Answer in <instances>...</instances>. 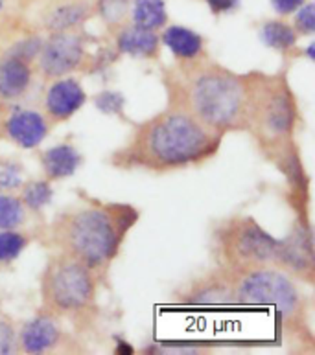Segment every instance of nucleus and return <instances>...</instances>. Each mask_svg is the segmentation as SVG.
<instances>
[{"instance_id":"f257e3e1","label":"nucleus","mask_w":315,"mask_h":355,"mask_svg":"<svg viewBox=\"0 0 315 355\" xmlns=\"http://www.w3.org/2000/svg\"><path fill=\"white\" fill-rule=\"evenodd\" d=\"M142 151L159 166H181L201 159L212 148L205 123L185 112L157 118L142 133Z\"/></svg>"},{"instance_id":"f03ea898","label":"nucleus","mask_w":315,"mask_h":355,"mask_svg":"<svg viewBox=\"0 0 315 355\" xmlns=\"http://www.w3.org/2000/svg\"><path fill=\"white\" fill-rule=\"evenodd\" d=\"M190 107L207 128H235L247 114V89L229 72L209 70L190 85Z\"/></svg>"},{"instance_id":"7ed1b4c3","label":"nucleus","mask_w":315,"mask_h":355,"mask_svg":"<svg viewBox=\"0 0 315 355\" xmlns=\"http://www.w3.org/2000/svg\"><path fill=\"white\" fill-rule=\"evenodd\" d=\"M65 241L76 260L96 267L111 260L118 249L117 221L100 208H87L74 214L67 223Z\"/></svg>"},{"instance_id":"20e7f679","label":"nucleus","mask_w":315,"mask_h":355,"mask_svg":"<svg viewBox=\"0 0 315 355\" xmlns=\"http://www.w3.org/2000/svg\"><path fill=\"white\" fill-rule=\"evenodd\" d=\"M247 112H251L260 137L269 142L284 138L295 122V107L288 85L282 81H269L260 87L257 98L247 94Z\"/></svg>"},{"instance_id":"39448f33","label":"nucleus","mask_w":315,"mask_h":355,"mask_svg":"<svg viewBox=\"0 0 315 355\" xmlns=\"http://www.w3.org/2000/svg\"><path fill=\"white\" fill-rule=\"evenodd\" d=\"M238 300L251 306H273L282 315H291L299 306V293L286 276L275 270H257L241 280Z\"/></svg>"},{"instance_id":"423d86ee","label":"nucleus","mask_w":315,"mask_h":355,"mask_svg":"<svg viewBox=\"0 0 315 355\" xmlns=\"http://www.w3.org/2000/svg\"><path fill=\"white\" fill-rule=\"evenodd\" d=\"M94 284L85 263L78 260L61 261L53 266L46 278V293L53 308L74 311L91 300Z\"/></svg>"},{"instance_id":"0eeeda50","label":"nucleus","mask_w":315,"mask_h":355,"mask_svg":"<svg viewBox=\"0 0 315 355\" xmlns=\"http://www.w3.org/2000/svg\"><path fill=\"white\" fill-rule=\"evenodd\" d=\"M83 43L76 33L58 32L41 46V69L50 78L69 74L81 63Z\"/></svg>"},{"instance_id":"6e6552de","label":"nucleus","mask_w":315,"mask_h":355,"mask_svg":"<svg viewBox=\"0 0 315 355\" xmlns=\"http://www.w3.org/2000/svg\"><path fill=\"white\" fill-rule=\"evenodd\" d=\"M278 241L267 236L264 230L247 223L235 234L232 239V254L241 261H267L271 258H277Z\"/></svg>"},{"instance_id":"1a4fd4ad","label":"nucleus","mask_w":315,"mask_h":355,"mask_svg":"<svg viewBox=\"0 0 315 355\" xmlns=\"http://www.w3.org/2000/svg\"><path fill=\"white\" fill-rule=\"evenodd\" d=\"M85 90L81 89L78 81L61 80L49 89L46 98H44V105L53 118L67 120L85 105Z\"/></svg>"},{"instance_id":"9d476101","label":"nucleus","mask_w":315,"mask_h":355,"mask_svg":"<svg viewBox=\"0 0 315 355\" xmlns=\"http://www.w3.org/2000/svg\"><path fill=\"white\" fill-rule=\"evenodd\" d=\"M8 135L21 148L32 149L43 142L46 137V122L35 111H17L8 118Z\"/></svg>"},{"instance_id":"9b49d317","label":"nucleus","mask_w":315,"mask_h":355,"mask_svg":"<svg viewBox=\"0 0 315 355\" xmlns=\"http://www.w3.org/2000/svg\"><path fill=\"white\" fill-rule=\"evenodd\" d=\"M30 67L26 61L19 58L8 55L0 61V98L11 100L17 96L24 94V90L30 85Z\"/></svg>"},{"instance_id":"f8f14e48","label":"nucleus","mask_w":315,"mask_h":355,"mask_svg":"<svg viewBox=\"0 0 315 355\" xmlns=\"http://www.w3.org/2000/svg\"><path fill=\"white\" fill-rule=\"evenodd\" d=\"M59 339V329L52 318L37 317L24 326L21 334V343L28 354H43L56 346Z\"/></svg>"},{"instance_id":"ddd939ff","label":"nucleus","mask_w":315,"mask_h":355,"mask_svg":"<svg viewBox=\"0 0 315 355\" xmlns=\"http://www.w3.org/2000/svg\"><path fill=\"white\" fill-rule=\"evenodd\" d=\"M277 256L289 267L295 269H310L312 267V238L308 230L299 228L291 234V238L284 243H278Z\"/></svg>"},{"instance_id":"4468645a","label":"nucleus","mask_w":315,"mask_h":355,"mask_svg":"<svg viewBox=\"0 0 315 355\" xmlns=\"http://www.w3.org/2000/svg\"><path fill=\"white\" fill-rule=\"evenodd\" d=\"M117 44L122 53L135 55V58H148V55H153L157 52L159 37L153 30L131 26L120 32Z\"/></svg>"},{"instance_id":"2eb2a0df","label":"nucleus","mask_w":315,"mask_h":355,"mask_svg":"<svg viewBox=\"0 0 315 355\" xmlns=\"http://www.w3.org/2000/svg\"><path fill=\"white\" fill-rule=\"evenodd\" d=\"M80 155L69 144H61L56 148H50L43 155V168L50 179H65L74 175L80 166Z\"/></svg>"},{"instance_id":"dca6fc26","label":"nucleus","mask_w":315,"mask_h":355,"mask_svg":"<svg viewBox=\"0 0 315 355\" xmlns=\"http://www.w3.org/2000/svg\"><path fill=\"white\" fill-rule=\"evenodd\" d=\"M162 43L170 48L173 55L179 59H192L199 55L203 48V39L198 33L192 32L190 28L185 26H170L162 33Z\"/></svg>"},{"instance_id":"f3484780","label":"nucleus","mask_w":315,"mask_h":355,"mask_svg":"<svg viewBox=\"0 0 315 355\" xmlns=\"http://www.w3.org/2000/svg\"><path fill=\"white\" fill-rule=\"evenodd\" d=\"M133 24L146 30H153L164 26L166 6L164 0H133Z\"/></svg>"},{"instance_id":"a211bd4d","label":"nucleus","mask_w":315,"mask_h":355,"mask_svg":"<svg viewBox=\"0 0 315 355\" xmlns=\"http://www.w3.org/2000/svg\"><path fill=\"white\" fill-rule=\"evenodd\" d=\"M262 41L275 50H289L297 43V33L286 22L269 21L262 26Z\"/></svg>"},{"instance_id":"6ab92c4d","label":"nucleus","mask_w":315,"mask_h":355,"mask_svg":"<svg viewBox=\"0 0 315 355\" xmlns=\"http://www.w3.org/2000/svg\"><path fill=\"white\" fill-rule=\"evenodd\" d=\"M85 17V8L80 4H67L59 6L52 11L46 19V26L56 32H63L69 28L76 26L78 22Z\"/></svg>"},{"instance_id":"aec40b11","label":"nucleus","mask_w":315,"mask_h":355,"mask_svg":"<svg viewBox=\"0 0 315 355\" xmlns=\"http://www.w3.org/2000/svg\"><path fill=\"white\" fill-rule=\"evenodd\" d=\"M24 219L21 201L13 196H0V230H13Z\"/></svg>"},{"instance_id":"412c9836","label":"nucleus","mask_w":315,"mask_h":355,"mask_svg":"<svg viewBox=\"0 0 315 355\" xmlns=\"http://www.w3.org/2000/svg\"><path fill=\"white\" fill-rule=\"evenodd\" d=\"M22 199L26 202V207H30L32 210H39V208L46 207L52 199V188L44 180H33L24 186Z\"/></svg>"},{"instance_id":"4be33fe9","label":"nucleus","mask_w":315,"mask_h":355,"mask_svg":"<svg viewBox=\"0 0 315 355\" xmlns=\"http://www.w3.org/2000/svg\"><path fill=\"white\" fill-rule=\"evenodd\" d=\"M24 238L21 234L11 232V230H2L0 232V263L4 261H11L13 258L21 254V250L24 249Z\"/></svg>"},{"instance_id":"5701e85b","label":"nucleus","mask_w":315,"mask_h":355,"mask_svg":"<svg viewBox=\"0 0 315 355\" xmlns=\"http://www.w3.org/2000/svg\"><path fill=\"white\" fill-rule=\"evenodd\" d=\"M22 182V170L15 162L0 160V190H13Z\"/></svg>"},{"instance_id":"b1692460","label":"nucleus","mask_w":315,"mask_h":355,"mask_svg":"<svg viewBox=\"0 0 315 355\" xmlns=\"http://www.w3.org/2000/svg\"><path fill=\"white\" fill-rule=\"evenodd\" d=\"M94 103L103 114H117V112L122 111L124 96L118 94V92H112V90H105V92L96 96Z\"/></svg>"},{"instance_id":"393cba45","label":"nucleus","mask_w":315,"mask_h":355,"mask_svg":"<svg viewBox=\"0 0 315 355\" xmlns=\"http://www.w3.org/2000/svg\"><path fill=\"white\" fill-rule=\"evenodd\" d=\"M41 46H43V43H41V39L39 37L24 39V41L17 43L15 46L11 48L10 55L22 59V61H26L28 63V61H32V59L41 52Z\"/></svg>"},{"instance_id":"a878e982","label":"nucleus","mask_w":315,"mask_h":355,"mask_svg":"<svg viewBox=\"0 0 315 355\" xmlns=\"http://www.w3.org/2000/svg\"><path fill=\"white\" fill-rule=\"evenodd\" d=\"M128 0H100V13L107 22H118L126 15Z\"/></svg>"},{"instance_id":"bb28decb","label":"nucleus","mask_w":315,"mask_h":355,"mask_svg":"<svg viewBox=\"0 0 315 355\" xmlns=\"http://www.w3.org/2000/svg\"><path fill=\"white\" fill-rule=\"evenodd\" d=\"M295 24L299 28V32L303 33H314L315 32V6L312 4H303L297 10L295 15Z\"/></svg>"},{"instance_id":"cd10ccee","label":"nucleus","mask_w":315,"mask_h":355,"mask_svg":"<svg viewBox=\"0 0 315 355\" xmlns=\"http://www.w3.org/2000/svg\"><path fill=\"white\" fill-rule=\"evenodd\" d=\"M15 346V331L10 324L0 322V355H8Z\"/></svg>"},{"instance_id":"c85d7f7f","label":"nucleus","mask_w":315,"mask_h":355,"mask_svg":"<svg viewBox=\"0 0 315 355\" xmlns=\"http://www.w3.org/2000/svg\"><path fill=\"white\" fill-rule=\"evenodd\" d=\"M306 0H271L273 8L277 13L280 15H289V13H293L300 8V6L305 4Z\"/></svg>"},{"instance_id":"c756f323","label":"nucleus","mask_w":315,"mask_h":355,"mask_svg":"<svg viewBox=\"0 0 315 355\" xmlns=\"http://www.w3.org/2000/svg\"><path fill=\"white\" fill-rule=\"evenodd\" d=\"M205 2L209 4L214 13H227V11H232L236 6L240 4V0H205Z\"/></svg>"},{"instance_id":"7c9ffc66","label":"nucleus","mask_w":315,"mask_h":355,"mask_svg":"<svg viewBox=\"0 0 315 355\" xmlns=\"http://www.w3.org/2000/svg\"><path fill=\"white\" fill-rule=\"evenodd\" d=\"M117 354H128V355H131V354H133V348H131V346H129L128 343H122V340H118Z\"/></svg>"},{"instance_id":"2f4dec72","label":"nucleus","mask_w":315,"mask_h":355,"mask_svg":"<svg viewBox=\"0 0 315 355\" xmlns=\"http://www.w3.org/2000/svg\"><path fill=\"white\" fill-rule=\"evenodd\" d=\"M314 46H315L314 43H312L310 46H308V58H310L312 61H314V59H315V55H314Z\"/></svg>"},{"instance_id":"473e14b6","label":"nucleus","mask_w":315,"mask_h":355,"mask_svg":"<svg viewBox=\"0 0 315 355\" xmlns=\"http://www.w3.org/2000/svg\"><path fill=\"white\" fill-rule=\"evenodd\" d=\"M0 10H2V0H0Z\"/></svg>"}]
</instances>
